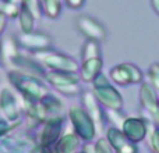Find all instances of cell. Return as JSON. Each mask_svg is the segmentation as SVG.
Returning <instances> with one entry per match:
<instances>
[{
    "label": "cell",
    "instance_id": "cell-1",
    "mask_svg": "<svg viewBox=\"0 0 159 153\" xmlns=\"http://www.w3.org/2000/svg\"><path fill=\"white\" fill-rule=\"evenodd\" d=\"M8 81L14 85L20 93L24 95V98L30 100H39L43 98L45 88L32 76L24 74L20 71H10L8 72Z\"/></svg>",
    "mask_w": 159,
    "mask_h": 153
},
{
    "label": "cell",
    "instance_id": "cell-2",
    "mask_svg": "<svg viewBox=\"0 0 159 153\" xmlns=\"http://www.w3.org/2000/svg\"><path fill=\"white\" fill-rule=\"evenodd\" d=\"M0 111L4 116L6 121H17L20 118V110L14 93L8 88L0 90Z\"/></svg>",
    "mask_w": 159,
    "mask_h": 153
},
{
    "label": "cell",
    "instance_id": "cell-3",
    "mask_svg": "<svg viewBox=\"0 0 159 153\" xmlns=\"http://www.w3.org/2000/svg\"><path fill=\"white\" fill-rule=\"evenodd\" d=\"M17 43L30 50H41L49 45V38L38 32H22L18 36Z\"/></svg>",
    "mask_w": 159,
    "mask_h": 153
},
{
    "label": "cell",
    "instance_id": "cell-4",
    "mask_svg": "<svg viewBox=\"0 0 159 153\" xmlns=\"http://www.w3.org/2000/svg\"><path fill=\"white\" fill-rule=\"evenodd\" d=\"M17 42L10 36H6L0 41V59L4 63H13L14 59L18 56Z\"/></svg>",
    "mask_w": 159,
    "mask_h": 153
},
{
    "label": "cell",
    "instance_id": "cell-5",
    "mask_svg": "<svg viewBox=\"0 0 159 153\" xmlns=\"http://www.w3.org/2000/svg\"><path fill=\"white\" fill-rule=\"evenodd\" d=\"M42 61H43L46 66L53 67V68H57V70H70V68H74V64H73V61H70L69 59L64 57V56H59V55L45 56V57H42Z\"/></svg>",
    "mask_w": 159,
    "mask_h": 153
},
{
    "label": "cell",
    "instance_id": "cell-6",
    "mask_svg": "<svg viewBox=\"0 0 159 153\" xmlns=\"http://www.w3.org/2000/svg\"><path fill=\"white\" fill-rule=\"evenodd\" d=\"M34 18L35 17L24 7L21 6L20 8V14H18V20H20V27H21L22 32H32L34 29Z\"/></svg>",
    "mask_w": 159,
    "mask_h": 153
},
{
    "label": "cell",
    "instance_id": "cell-7",
    "mask_svg": "<svg viewBox=\"0 0 159 153\" xmlns=\"http://www.w3.org/2000/svg\"><path fill=\"white\" fill-rule=\"evenodd\" d=\"M57 132H59L57 125H55V124H48V125L45 127L43 132H42V143H43L45 146L50 145V143L56 139Z\"/></svg>",
    "mask_w": 159,
    "mask_h": 153
},
{
    "label": "cell",
    "instance_id": "cell-8",
    "mask_svg": "<svg viewBox=\"0 0 159 153\" xmlns=\"http://www.w3.org/2000/svg\"><path fill=\"white\" fill-rule=\"evenodd\" d=\"M0 13H2L6 18H7V17H10V18H16V17H18V14H20V7L16 4V3L4 0Z\"/></svg>",
    "mask_w": 159,
    "mask_h": 153
},
{
    "label": "cell",
    "instance_id": "cell-9",
    "mask_svg": "<svg viewBox=\"0 0 159 153\" xmlns=\"http://www.w3.org/2000/svg\"><path fill=\"white\" fill-rule=\"evenodd\" d=\"M21 3H22L21 6H24L35 18H38L39 14H41V8H39L38 0H21Z\"/></svg>",
    "mask_w": 159,
    "mask_h": 153
},
{
    "label": "cell",
    "instance_id": "cell-10",
    "mask_svg": "<svg viewBox=\"0 0 159 153\" xmlns=\"http://www.w3.org/2000/svg\"><path fill=\"white\" fill-rule=\"evenodd\" d=\"M74 143H75V139L73 137L63 138L57 145V153H69L73 146H74Z\"/></svg>",
    "mask_w": 159,
    "mask_h": 153
},
{
    "label": "cell",
    "instance_id": "cell-11",
    "mask_svg": "<svg viewBox=\"0 0 159 153\" xmlns=\"http://www.w3.org/2000/svg\"><path fill=\"white\" fill-rule=\"evenodd\" d=\"M10 131V124L6 120H0V138Z\"/></svg>",
    "mask_w": 159,
    "mask_h": 153
},
{
    "label": "cell",
    "instance_id": "cell-12",
    "mask_svg": "<svg viewBox=\"0 0 159 153\" xmlns=\"http://www.w3.org/2000/svg\"><path fill=\"white\" fill-rule=\"evenodd\" d=\"M6 24H7V18H6V17L3 15L2 13H0V35H2V33H3V31H4Z\"/></svg>",
    "mask_w": 159,
    "mask_h": 153
},
{
    "label": "cell",
    "instance_id": "cell-13",
    "mask_svg": "<svg viewBox=\"0 0 159 153\" xmlns=\"http://www.w3.org/2000/svg\"><path fill=\"white\" fill-rule=\"evenodd\" d=\"M78 2H80V0H69V3H70L71 6H77Z\"/></svg>",
    "mask_w": 159,
    "mask_h": 153
}]
</instances>
